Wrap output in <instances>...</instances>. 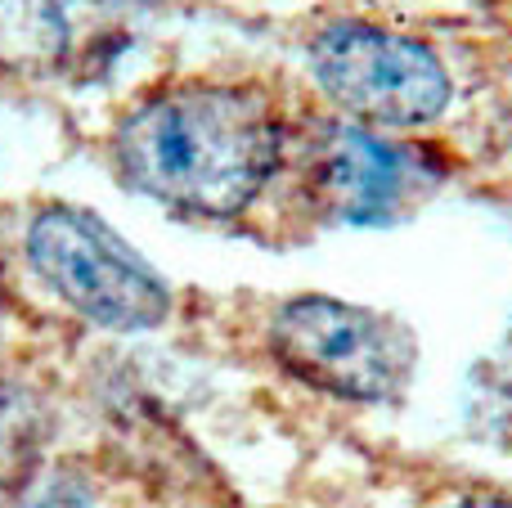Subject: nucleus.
I'll return each instance as SVG.
<instances>
[{
	"label": "nucleus",
	"mask_w": 512,
	"mask_h": 508,
	"mask_svg": "<svg viewBox=\"0 0 512 508\" xmlns=\"http://www.w3.org/2000/svg\"><path fill=\"white\" fill-rule=\"evenodd\" d=\"M27 261L59 302L99 329L144 333L171 315L167 279L86 207H41L27 225Z\"/></svg>",
	"instance_id": "obj_3"
},
{
	"label": "nucleus",
	"mask_w": 512,
	"mask_h": 508,
	"mask_svg": "<svg viewBox=\"0 0 512 508\" xmlns=\"http://www.w3.org/2000/svg\"><path fill=\"white\" fill-rule=\"evenodd\" d=\"M459 508H512V504H495V500H486V504H459Z\"/></svg>",
	"instance_id": "obj_9"
},
{
	"label": "nucleus",
	"mask_w": 512,
	"mask_h": 508,
	"mask_svg": "<svg viewBox=\"0 0 512 508\" xmlns=\"http://www.w3.org/2000/svg\"><path fill=\"white\" fill-rule=\"evenodd\" d=\"M45 410L32 392L0 383V508H14L41 482Z\"/></svg>",
	"instance_id": "obj_7"
},
{
	"label": "nucleus",
	"mask_w": 512,
	"mask_h": 508,
	"mask_svg": "<svg viewBox=\"0 0 512 508\" xmlns=\"http://www.w3.org/2000/svg\"><path fill=\"white\" fill-rule=\"evenodd\" d=\"M72 54L63 0H0V68L14 77H50Z\"/></svg>",
	"instance_id": "obj_6"
},
{
	"label": "nucleus",
	"mask_w": 512,
	"mask_h": 508,
	"mask_svg": "<svg viewBox=\"0 0 512 508\" xmlns=\"http://www.w3.org/2000/svg\"><path fill=\"white\" fill-rule=\"evenodd\" d=\"M283 126L252 86L180 81L153 90L113 135L117 176L189 216H239L279 171Z\"/></svg>",
	"instance_id": "obj_1"
},
{
	"label": "nucleus",
	"mask_w": 512,
	"mask_h": 508,
	"mask_svg": "<svg viewBox=\"0 0 512 508\" xmlns=\"http://www.w3.org/2000/svg\"><path fill=\"white\" fill-rule=\"evenodd\" d=\"M301 180L310 203L333 221L387 225L414 203L423 185V162L364 126L328 122L306 144Z\"/></svg>",
	"instance_id": "obj_5"
},
{
	"label": "nucleus",
	"mask_w": 512,
	"mask_h": 508,
	"mask_svg": "<svg viewBox=\"0 0 512 508\" xmlns=\"http://www.w3.org/2000/svg\"><path fill=\"white\" fill-rule=\"evenodd\" d=\"M14 508H90V491L72 473H54L45 482H36Z\"/></svg>",
	"instance_id": "obj_8"
},
{
	"label": "nucleus",
	"mask_w": 512,
	"mask_h": 508,
	"mask_svg": "<svg viewBox=\"0 0 512 508\" xmlns=\"http://www.w3.org/2000/svg\"><path fill=\"white\" fill-rule=\"evenodd\" d=\"M270 351L292 378L337 401H400L418 347L400 320L324 293L292 297L270 320Z\"/></svg>",
	"instance_id": "obj_2"
},
{
	"label": "nucleus",
	"mask_w": 512,
	"mask_h": 508,
	"mask_svg": "<svg viewBox=\"0 0 512 508\" xmlns=\"http://www.w3.org/2000/svg\"><path fill=\"white\" fill-rule=\"evenodd\" d=\"M310 72L342 113L369 126H423L450 104V72L423 41L373 23H328L310 41Z\"/></svg>",
	"instance_id": "obj_4"
}]
</instances>
